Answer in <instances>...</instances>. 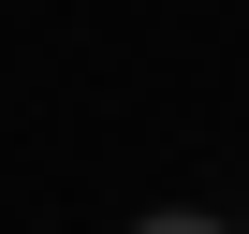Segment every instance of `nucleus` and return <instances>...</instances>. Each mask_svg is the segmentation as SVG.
Here are the masks:
<instances>
[{"mask_svg": "<svg viewBox=\"0 0 249 234\" xmlns=\"http://www.w3.org/2000/svg\"><path fill=\"white\" fill-rule=\"evenodd\" d=\"M132 234H220V219H205V205H147Z\"/></svg>", "mask_w": 249, "mask_h": 234, "instance_id": "f257e3e1", "label": "nucleus"}]
</instances>
